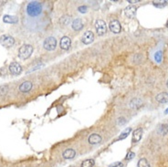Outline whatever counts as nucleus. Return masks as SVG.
Returning a JSON list of instances; mask_svg holds the SVG:
<instances>
[{"mask_svg":"<svg viewBox=\"0 0 168 167\" xmlns=\"http://www.w3.org/2000/svg\"><path fill=\"white\" fill-rule=\"evenodd\" d=\"M42 12V5L38 1H32L27 5V13L29 16H37Z\"/></svg>","mask_w":168,"mask_h":167,"instance_id":"f257e3e1","label":"nucleus"},{"mask_svg":"<svg viewBox=\"0 0 168 167\" xmlns=\"http://www.w3.org/2000/svg\"><path fill=\"white\" fill-rule=\"evenodd\" d=\"M32 53H33V47L31 45H23L19 49V56L22 60H27L32 55Z\"/></svg>","mask_w":168,"mask_h":167,"instance_id":"f03ea898","label":"nucleus"},{"mask_svg":"<svg viewBox=\"0 0 168 167\" xmlns=\"http://www.w3.org/2000/svg\"><path fill=\"white\" fill-rule=\"evenodd\" d=\"M0 44L5 48H11L15 44V39L10 35H2L0 37Z\"/></svg>","mask_w":168,"mask_h":167,"instance_id":"7ed1b4c3","label":"nucleus"},{"mask_svg":"<svg viewBox=\"0 0 168 167\" xmlns=\"http://www.w3.org/2000/svg\"><path fill=\"white\" fill-rule=\"evenodd\" d=\"M43 47L47 50H54L57 47V39L53 37H49L44 40Z\"/></svg>","mask_w":168,"mask_h":167,"instance_id":"20e7f679","label":"nucleus"},{"mask_svg":"<svg viewBox=\"0 0 168 167\" xmlns=\"http://www.w3.org/2000/svg\"><path fill=\"white\" fill-rule=\"evenodd\" d=\"M95 28H96L97 34L99 36H102V35H104V34L107 32L106 23L104 22L103 20H101V19H98L95 22Z\"/></svg>","mask_w":168,"mask_h":167,"instance_id":"39448f33","label":"nucleus"},{"mask_svg":"<svg viewBox=\"0 0 168 167\" xmlns=\"http://www.w3.org/2000/svg\"><path fill=\"white\" fill-rule=\"evenodd\" d=\"M9 71L13 75H19L22 72V67L17 62H12L9 65Z\"/></svg>","mask_w":168,"mask_h":167,"instance_id":"423d86ee","label":"nucleus"},{"mask_svg":"<svg viewBox=\"0 0 168 167\" xmlns=\"http://www.w3.org/2000/svg\"><path fill=\"white\" fill-rule=\"evenodd\" d=\"M93 40H94V35H93V33H92L91 31H90V30L86 31L83 34L82 38V41L86 45H89L91 42H93Z\"/></svg>","mask_w":168,"mask_h":167,"instance_id":"0eeeda50","label":"nucleus"},{"mask_svg":"<svg viewBox=\"0 0 168 167\" xmlns=\"http://www.w3.org/2000/svg\"><path fill=\"white\" fill-rule=\"evenodd\" d=\"M110 29H111L112 32L115 33V34H118L121 32V24H120V22L118 20H113L112 21L111 23H110Z\"/></svg>","mask_w":168,"mask_h":167,"instance_id":"6e6552de","label":"nucleus"},{"mask_svg":"<svg viewBox=\"0 0 168 167\" xmlns=\"http://www.w3.org/2000/svg\"><path fill=\"white\" fill-rule=\"evenodd\" d=\"M60 48L62 49L68 50L69 48H71V39L69 38V37H63L60 39Z\"/></svg>","mask_w":168,"mask_h":167,"instance_id":"1a4fd4ad","label":"nucleus"},{"mask_svg":"<svg viewBox=\"0 0 168 167\" xmlns=\"http://www.w3.org/2000/svg\"><path fill=\"white\" fill-rule=\"evenodd\" d=\"M136 10H137V8L135 7V5H129V7H127L125 8V15L128 16V18H134V16L136 14Z\"/></svg>","mask_w":168,"mask_h":167,"instance_id":"9d476101","label":"nucleus"},{"mask_svg":"<svg viewBox=\"0 0 168 167\" xmlns=\"http://www.w3.org/2000/svg\"><path fill=\"white\" fill-rule=\"evenodd\" d=\"M142 136H143V129L142 128H138L136 129L134 133H132V142H138L142 139Z\"/></svg>","mask_w":168,"mask_h":167,"instance_id":"9b49d317","label":"nucleus"},{"mask_svg":"<svg viewBox=\"0 0 168 167\" xmlns=\"http://www.w3.org/2000/svg\"><path fill=\"white\" fill-rule=\"evenodd\" d=\"M32 89V83L30 81H24L20 84L19 86V90L21 92H28Z\"/></svg>","mask_w":168,"mask_h":167,"instance_id":"f8f14e48","label":"nucleus"},{"mask_svg":"<svg viewBox=\"0 0 168 167\" xmlns=\"http://www.w3.org/2000/svg\"><path fill=\"white\" fill-rule=\"evenodd\" d=\"M71 27L74 30H76V31H80V30H82V27H83V23L82 21V19L80 18H76V19H74L72 21V24H71Z\"/></svg>","mask_w":168,"mask_h":167,"instance_id":"ddd939ff","label":"nucleus"},{"mask_svg":"<svg viewBox=\"0 0 168 167\" xmlns=\"http://www.w3.org/2000/svg\"><path fill=\"white\" fill-rule=\"evenodd\" d=\"M88 142L91 143V144H98V143H100L101 142V137L99 134L93 133V134L90 135Z\"/></svg>","mask_w":168,"mask_h":167,"instance_id":"4468645a","label":"nucleus"},{"mask_svg":"<svg viewBox=\"0 0 168 167\" xmlns=\"http://www.w3.org/2000/svg\"><path fill=\"white\" fill-rule=\"evenodd\" d=\"M143 105V101L140 99V98H134L130 101V107L132 109H139L141 106Z\"/></svg>","mask_w":168,"mask_h":167,"instance_id":"2eb2a0df","label":"nucleus"},{"mask_svg":"<svg viewBox=\"0 0 168 167\" xmlns=\"http://www.w3.org/2000/svg\"><path fill=\"white\" fill-rule=\"evenodd\" d=\"M3 21L5 23H8V24H16V23H19V18L15 16L5 15L3 18Z\"/></svg>","mask_w":168,"mask_h":167,"instance_id":"dca6fc26","label":"nucleus"},{"mask_svg":"<svg viewBox=\"0 0 168 167\" xmlns=\"http://www.w3.org/2000/svg\"><path fill=\"white\" fill-rule=\"evenodd\" d=\"M155 100L160 103H166L168 102V93L167 92H161L156 95Z\"/></svg>","mask_w":168,"mask_h":167,"instance_id":"f3484780","label":"nucleus"},{"mask_svg":"<svg viewBox=\"0 0 168 167\" xmlns=\"http://www.w3.org/2000/svg\"><path fill=\"white\" fill-rule=\"evenodd\" d=\"M76 155V152L73 149H67L66 151L63 153V158L64 159H72Z\"/></svg>","mask_w":168,"mask_h":167,"instance_id":"a211bd4d","label":"nucleus"},{"mask_svg":"<svg viewBox=\"0 0 168 167\" xmlns=\"http://www.w3.org/2000/svg\"><path fill=\"white\" fill-rule=\"evenodd\" d=\"M95 164V161L93 159H87L82 164V167H93Z\"/></svg>","mask_w":168,"mask_h":167,"instance_id":"6ab92c4d","label":"nucleus"},{"mask_svg":"<svg viewBox=\"0 0 168 167\" xmlns=\"http://www.w3.org/2000/svg\"><path fill=\"white\" fill-rule=\"evenodd\" d=\"M167 1H165V0H159V1H153V5L156 8H165V5H167Z\"/></svg>","mask_w":168,"mask_h":167,"instance_id":"aec40b11","label":"nucleus"},{"mask_svg":"<svg viewBox=\"0 0 168 167\" xmlns=\"http://www.w3.org/2000/svg\"><path fill=\"white\" fill-rule=\"evenodd\" d=\"M157 131L162 135H165L167 133V131H168V125L167 124H162L158 128Z\"/></svg>","mask_w":168,"mask_h":167,"instance_id":"412c9836","label":"nucleus"},{"mask_svg":"<svg viewBox=\"0 0 168 167\" xmlns=\"http://www.w3.org/2000/svg\"><path fill=\"white\" fill-rule=\"evenodd\" d=\"M138 167H150V164L145 158H142L138 162Z\"/></svg>","mask_w":168,"mask_h":167,"instance_id":"4be33fe9","label":"nucleus"},{"mask_svg":"<svg viewBox=\"0 0 168 167\" xmlns=\"http://www.w3.org/2000/svg\"><path fill=\"white\" fill-rule=\"evenodd\" d=\"M131 131H132V129L129 127V128H126L123 132H121V134L120 135V137H119V140H123V139H125V138L129 135V133L131 132Z\"/></svg>","mask_w":168,"mask_h":167,"instance_id":"5701e85b","label":"nucleus"},{"mask_svg":"<svg viewBox=\"0 0 168 167\" xmlns=\"http://www.w3.org/2000/svg\"><path fill=\"white\" fill-rule=\"evenodd\" d=\"M60 24L62 25H68L69 22H71V16H63L60 18Z\"/></svg>","mask_w":168,"mask_h":167,"instance_id":"b1692460","label":"nucleus"},{"mask_svg":"<svg viewBox=\"0 0 168 167\" xmlns=\"http://www.w3.org/2000/svg\"><path fill=\"white\" fill-rule=\"evenodd\" d=\"M8 91V85H2L0 86V96H5Z\"/></svg>","mask_w":168,"mask_h":167,"instance_id":"393cba45","label":"nucleus"},{"mask_svg":"<svg viewBox=\"0 0 168 167\" xmlns=\"http://www.w3.org/2000/svg\"><path fill=\"white\" fill-rule=\"evenodd\" d=\"M162 57H163V54H162V51L161 50H159V51H157V52L155 53V55H154V60L157 61V62H161V60H162Z\"/></svg>","mask_w":168,"mask_h":167,"instance_id":"a878e982","label":"nucleus"},{"mask_svg":"<svg viewBox=\"0 0 168 167\" xmlns=\"http://www.w3.org/2000/svg\"><path fill=\"white\" fill-rule=\"evenodd\" d=\"M126 119L125 118H123V117H121V118H118L117 119V125L118 126H123V125H124L125 123H126Z\"/></svg>","mask_w":168,"mask_h":167,"instance_id":"bb28decb","label":"nucleus"},{"mask_svg":"<svg viewBox=\"0 0 168 167\" xmlns=\"http://www.w3.org/2000/svg\"><path fill=\"white\" fill-rule=\"evenodd\" d=\"M78 10L80 13H87L88 12V8H87L86 5H80V7H79Z\"/></svg>","mask_w":168,"mask_h":167,"instance_id":"cd10ccee","label":"nucleus"},{"mask_svg":"<svg viewBox=\"0 0 168 167\" xmlns=\"http://www.w3.org/2000/svg\"><path fill=\"white\" fill-rule=\"evenodd\" d=\"M135 156V153L134 152H130L128 154H127V156L125 157V160H131Z\"/></svg>","mask_w":168,"mask_h":167,"instance_id":"c85d7f7f","label":"nucleus"},{"mask_svg":"<svg viewBox=\"0 0 168 167\" xmlns=\"http://www.w3.org/2000/svg\"><path fill=\"white\" fill-rule=\"evenodd\" d=\"M42 66H44L43 64H38V66H36V67H34V68H32L30 70H28V72H31V71H34V70H38V68H41Z\"/></svg>","mask_w":168,"mask_h":167,"instance_id":"c756f323","label":"nucleus"},{"mask_svg":"<svg viewBox=\"0 0 168 167\" xmlns=\"http://www.w3.org/2000/svg\"><path fill=\"white\" fill-rule=\"evenodd\" d=\"M123 164L121 163H114V164L112 165H110L109 167H123Z\"/></svg>","mask_w":168,"mask_h":167,"instance_id":"7c9ffc66","label":"nucleus"},{"mask_svg":"<svg viewBox=\"0 0 168 167\" xmlns=\"http://www.w3.org/2000/svg\"><path fill=\"white\" fill-rule=\"evenodd\" d=\"M128 2H129V3H132V4H134V3H138V2H140V0H135V1H134V0H129Z\"/></svg>","mask_w":168,"mask_h":167,"instance_id":"2f4dec72","label":"nucleus"},{"mask_svg":"<svg viewBox=\"0 0 168 167\" xmlns=\"http://www.w3.org/2000/svg\"><path fill=\"white\" fill-rule=\"evenodd\" d=\"M5 3H7V1H3V0H0V7H1V5H4Z\"/></svg>","mask_w":168,"mask_h":167,"instance_id":"473e14b6","label":"nucleus"},{"mask_svg":"<svg viewBox=\"0 0 168 167\" xmlns=\"http://www.w3.org/2000/svg\"><path fill=\"white\" fill-rule=\"evenodd\" d=\"M166 86H167V88H168V79H167V81H166Z\"/></svg>","mask_w":168,"mask_h":167,"instance_id":"72a5a7b5","label":"nucleus"},{"mask_svg":"<svg viewBox=\"0 0 168 167\" xmlns=\"http://www.w3.org/2000/svg\"><path fill=\"white\" fill-rule=\"evenodd\" d=\"M165 113H168V109H166V111H165Z\"/></svg>","mask_w":168,"mask_h":167,"instance_id":"f704fd0d","label":"nucleus"},{"mask_svg":"<svg viewBox=\"0 0 168 167\" xmlns=\"http://www.w3.org/2000/svg\"><path fill=\"white\" fill-rule=\"evenodd\" d=\"M166 27H168V20H167V22H166Z\"/></svg>","mask_w":168,"mask_h":167,"instance_id":"c9c22d12","label":"nucleus"},{"mask_svg":"<svg viewBox=\"0 0 168 167\" xmlns=\"http://www.w3.org/2000/svg\"><path fill=\"white\" fill-rule=\"evenodd\" d=\"M69 167H73V166H69Z\"/></svg>","mask_w":168,"mask_h":167,"instance_id":"e433bc0d","label":"nucleus"}]
</instances>
